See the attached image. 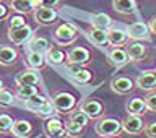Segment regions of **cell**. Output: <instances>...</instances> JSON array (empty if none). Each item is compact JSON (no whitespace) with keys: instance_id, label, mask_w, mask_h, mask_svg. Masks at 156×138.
<instances>
[{"instance_id":"obj_1","label":"cell","mask_w":156,"mask_h":138,"mask_svg":"<svg viewBox=\"0 0 156 138\" xmlns=\"http://www.w3.org/2000/svg\"><path fill=\"white\" fill-rule=\"evenodd\" d=\"M94 130L99 136H119L124 129H122V122H119L117 119L104 117V119L98 120V124L94 125Z\"/></svg>"},{"instance_id":"obj_2","label":"cell","mask_w":156,"mask_h":138,"mask_svg":"<svg viewBox=\"0 0 156 138\" xmlns=\"http://www.w3.org/2000/svg\"><path fill=\"white\" fill-rule=\"evenodd\" d=\"M52 104L57 109L58 114H65V112L73 111V107L76 106V97L73 96L72 93L60 91L52 97Z\"/></svg>"},{"instance_id":"obj_3","label":"cell","mask_w":156,"mask_h":138,"mask_svg":"<svg viewBox=\"0 0 156 138\" xmlns=\"http://www.w3.org/2000/svg\"><path fill=\"white\" fill-rule=\"evenodd\" d=\"M76 29L72 26V24H60L57 26V29L54 31V42L58 44V46H70V44L76 39Z\"/></svg>"},{"instance_id":"obj_4","label":"cell","mask_w":156,"mask_h":138,"mask_svg":"<svg viewBox=\"0 0 156 138\" xmlns=\"http://www.w3.org/2000/svg\"><path fill=\"white\" fill-rule=\"evenodd\" d=\"M44 133L47 138H67V130L63 122L58 117H49L47 122L44 124Z\"/></svg>"},{"instance_id":"obj_5","label":"cell","mask_w":156,"mask_h":138,"mask_svg":"<svg viewBox=\"0 0 156 138\" xmlns=\"http://www.w3.org/2000/svg\"><path fill=\"white\" fill-rule=\"evenodd\" d=\"M91 60V54L85 47H72L67 54V62L68 65H86Z\"/></svg>"},{"instance_id":"obj_6","label":"cell","mask_w":156,"mask_h":138,"mask_svg":"<svg viewBox=\"0 0 156 138\" xmlns=\"http://www.w3.org/2000/svg\"><path fill=\"white\" fill-rule=\"evenodd\" d=\"M122 129H124L125 133L129 135H138L145 130V124L141 115H135V114H129L122 120Z\"/></svg>"},{"instance_id":"obj_7","label":"cell","mask_w":156,"mask_h":138,"mask_svg":"<svg viewBox=\"0 0 156 138\" xmlns=\"http://www.w3.org/2000/svg\"><path fill=\"white\" fill-rule=\"evenodd\" d=\"M33 16H34V19H36L39 24H42V26H49V24H54V23H55V19H57L58 15H57V12H55V8L37 7V8H34Z\"/></svg>"},{"instance_id":"obj_8","label":"cell","mask_w":156,"mask_h":138,"mask_svg":"<svg viewBox=\"0 0 156 138\" xmlns=\"http://www.w3.org/2000/svg\"><path fill=\"white\" fill-rule=\"evenodd\" d=\"M150 26L143 21H135L129 24L127 28V34H129L130 39L133 41H145V39H150Z\"/></svg>"},{"instance_id":"obj_9","label":"cell","mask_w":156,"mask_h":138,"mask_svg":"<svg viewBox=\"0 0 156 138\" xmlns=\"http://www.w3.org/2000/svg\"><path fill=\"white\" fill-rule=\"evenodd\" d=\"M31 37H33V29H31V26H28V24H24L23 28H16V29L8 28V39L13 44H16V46L24 44Z\"/></svg>"},{"instance_id":"obj_10","label":"cell","mask_w":156,"mask_h":138,"mask_svg":"<svg viewBox=\"0 0 156 138\" xmlns=\"http://www.w3.org/2000/svg\"><path fill=\"white\" fill-rule=\"evenodd\" d=\"M80 109L85 112V114L90 117V119H101L102 114H104V106L101 104L98 99H88L85 102H81Z\"/></svg>"},{"instance_id":"obj_11","label":"cell","mask_w":156,"mask_h":138,"mask_svg":"<svg viewBox=\"0 0 156 138\" xmlns=\"http://www.w3.org/2000/svg\"><path fill=\"white\" fill-rule=\"evenodd\" d=\"M41 81V73L36 68H26V70H21L15 78V83L16 85H34Z\"/></svg>"},{"instance_id":"obj_12","label":"cell","mask_w":156,"mask_h":138,"mask_svg":"<svg viewBox=\"0 0 156 138\" xmlns=\"http://www.w3.org/2000/svg\"><path fill=\"white\" fill-rule=\"evenodd\" d=\"M136 86L143 91L156 90V70H145L136 78Z\"/></svg>"},{"instance_id":"obj_13","label":"cell","mask_w":156,"mask_h":138,"mask_svg":"<svg viewBox=\"0 0 156 138\" xmlns=\"http://www.w3.org/2000/svg\"><path fill=\"white\" fill-rule=\"evenodd\" d=\"M86 39H88L91 44L99 46V47H101V46H106V44H109V36H107V31H106V29L94 28V26H91V28L86 31Z\"/></svg>"},{"instance_id":"obj_14","label":"cell","mask_w":156,"mask_h":138,"mask_svg":"<svg viewBox=\"0 0 156 138\" xmlns=\"http://www.w3.org/2000/svg\"><path fill=\"white\" fill-rule=\"evenodd\" d=\"M111 88L117 94H127L133 90V81L127 76H115L111 80Z\"/></svg>"},{"instance_id":"obj_15","label":"cell","mask_w":156,"mask_h":138,"mask_svg":"<svg viewBox=\"0 0 156 138\" xmlns=\"http://www.w3.org/2000/svg\"><path fill=\"white\" fill-rule=\"evenodd\" d=\"M129 55H127V52L124 51V49H119V47H115V49H112V51L107 52V62L111 63V65H114V67H124L129 63Z\"/></svg>"},{"instance_id":"obj_16","label":"cell","mask_w":156,"mask_h":138,"mask_svg":"<svg viewBox=\"0 0 156 138\" xmlns=\"http://www.w3.org/2000/svg\"><path fill=\"white\" fill-rule=\"evenodd\" d=\"M125 52H127V55H129L130 62H138V60H141V58H145L146 47L141 42L136 41V42H130L129 46H127Z\"/></svg>"},{"instance_id":"obj_17","label":"cell","mask_w":156,"mask_h":138,"mask_svg":"<svg viewBox=\"0 0 156 138\" xmlns=\"http://www.w3.org/2000/svg\"><path fill=\"white\" fill-rule=\"evenodd\" d=\"M18 58V51L15 47H10V46H5L2 44L0 46V65H13Z\"/></svg>"},{"instance_id":"obj_18","label":"cell","mask_w":156,"mask_h":138,"mask_svg":"<svg viewBox=\"0 0 156 138\" xmlns=\"http://www.w3.org/2000/svg\"><path fill=\"white\" fill-rule=\"evenodd\" d=\"M33 132V125L31 122L24 120V119H20V120H15L13 122V127H12V133L18 138H26L31 135Z\"/></svg>"},{"instance_id":"obj_19","label":"cell","mask_w":156,"mask_h":138,"mask_svg":"<svg viewBox=\"0 0 156 138\" xmlns=\"http://www.w3.org/2000/svg\"><path fill=\"white\" fill-rule=\"evenodd\" d=\"M125 111L129 112V114L145 115V114H146V111H148V107H146V104H145V99H141V97H133V99L127 101Z\"/></svg>"},{"instance_id":"obj_20","label":"cell","mask_w":156,"mask_h":138,"mask_svg":"<svg viewBox=\"0 0 156 138\" xmlns=\"http://www.w3.org/2000/svg\"><path fill=\"white\" fill-rule=\"evenodd\" d=\"M107 36H109V44L114 47H120V46H125L129 42V34L122 29H109L107 31Z\"/></svg>"},{"instance_id":"obj_21","label":"cell","mask_w":156,"mask_h":138,"mask_svg":"<svg viewBox=\"0 0 156 138\" xmlns=\"http://www.w3.org/2000/svg\"><path fill=\"white\" fill-rule=\"evenodd\" d=\"M24 62H26V65L29 68L41 70V68L46 65V55H44V52H33V51H29Z\"/></svg>"},{"instance_id":"obj_22","label":"cell","mask_w":156,"mask_h":138,"mask_svg":"<svg viewBox=\"0 0 156 138\" xmlns=\"http://www.w3.org/2000/svg\"><path fill=\"white\" fill-rule=\"evenodd\" d=\"M44 55H46V63H49V65H60L67 58L65 54L57 47H49Z\"/></svg>"},{"instance_id":"obj_23","label":"cell","mask_w":156,"mask_h":138,"mask_svg":"<svg viewBox=\"0 0 156 138\" xmlns=\"http://www.w3.org/2000/svg\"><path fill=\"white\" fill-rule=\"evenodd\" d=\"M112 8L122 15H130L135 12L136 3L135 0H112Z\"/></svg>"},{"instance_id":"obj_24","label":"cell","mask_w":156,"mask_h":138,"mask_svg":"<svg viewBox=\"0 0 156 138\" xmlns=\"http://www.w3.org/2000/svg\"><path fill=\"white\" fill-rule=\"evenodd\" d=\"M10 8H13L18 13H29L34 12V3L33 0H12L10 2Z\"/></svg>"},{"instance_id":"obj_25","label":"cell","mask_w":156,"mask_h":138,"mask_svg":"<svg viewBox=\"0 0 156 138\" xmlns=\"http://www.w3.org/2000/svg\"><path fill=\"white\" fill-rule=\"evenodd\" d=\"M91 24L94 28L106 29L107 31V28L112 24V18L109 16V15H106V13H96V15H93V18H91Z\"/></svg>"},{"instance_id":"obj_26","label":"cell","mask_w":156,"mask_h":138,"mask_svg":"<svg viewBox=\"0 0 156 138\" xmlns=\"http://www.w3.org/2000/svg\"><path fill=\"white\" fill-rule=\"evenodd\" d=\"M49 47H51V46H49V41L46 37H33L31 42H29V46H28L29 51H33V52H44V54H46V51Z\"/></svg>"},{"instance_id":"obj_27","label":"cell","mask_w":156,"mask_h":138,"mask_svg":"<svg viewBox=\"0 0 156 138\" xmlns=\"http://www.w3.org/2000/svg\"><path fill=\"white\" fill-rule=\"evenodd\" d=\"M34 114H37V115H41V117H54L55 114H58L57 109L54 107L52 104V101H46L42 106H39L36 111H34Z\"/></svg>"},{"instance_id":"obj_28","label":"cell","mask_w":156,"mask_h":138,"mask_svg":"<svg viewBox=\"0 0 156 138\" xmlns=\"http://www.w3.org/2000/svg\"><path fill=\"white\" fill-rule=\"evenodd\" d=\"M70 78L75 83H88L91 80V72L85 70V68H76V70H72Z\"/></svg>"},{"instance_id":"obj_29","label":"cell","mask_w":156,"mask_h":138,"mask_svg":"<svg viewBox=\"0 0 156 138\" xmlns=\"http://www.w3.org/2000/svg\"><path fill=\"white\" fill-rule=\"evenodd\" d=\"M68 120H72L73 124H76V125H80V127H83V129H85V127L88 125V122H90V117H88L81 109H78V111H75V112H70Z\"/></svg>"},{"instance_id":"obj_30","label":"cell","mask_w":156,"mask_h":138,"mask_svg":"<svg viewBox=\"0 0 156 138\" xmlns=\"http://www.w3.org/2000/svg\"><path fill=\"white\" fill-rule=\"evenodd\" d=\"M16 94L23 99H29L34 94H37V88L34 85H18L16 88Z\"/></svg>"},{"instance_id":"obj_31","label":"cell","mask_w":156,"mask_h":138,"mask_svg":"<svg viewBox=\"0 0 156 138\" xmlns=\"http://www.w3.org/2000/svg\"><path fill=\"white\" fill-rule=\"evenodd\" d=\"M15 102V96L13 93H10L8 90H0V107H10Z\"/></svg>"},{"instance_id":"obj_32","label":"cell","mask_w":156,"mask_h":138,"mask_svg":"<svg viewBox=\"0 0 156 138\" xmlns=\"http://www.w3.org/2000/svg\"><path fill=\"white\" fill-rule=\"evenodd\" d=\"M13 122L15 120L8 114H0V133H8V132H12Z\"/></svg>"},{"instance_id":"obj_33","label":"cell","mask_w":156,"mask_h":138,"mask_svg":"<svg viewBox=\"0 0 156 138\" xmlns=\"http://www.w3.org/2000/svg\"><path fill=\"white\" fill-rule=\"evenodd\" d=\"M46 101H47L46 97H42V96H39V94H34L33 97H29V99H26V107H28V109L31 111V112H34V111H36L39 106H42Z\"/></svg>"},{"instance_id":"obj_34","label":"cell","mask_w":156,"mask_h":138,"mask_svg":"<svg viewBox=\"0 0 156 138\" xmlns=\"http://www.w3.org/2000/svg\"><path fill=\"white\" fill-rule=\"evenodd\" d=\"M63 125H65V130H67V135L68 136H78V135L83 133V127L73 124L72 120H67Z\"/></svg>"},{"instance_id":"obj_35","label":"cell","mask_w":156,"mask_h":138,"mask_svg":"<svg viewBox=\"0 0 156 138\" xmlns=\"http://www.w3.org/2000/svg\"><path fill=\"white\" fill-rule=\"evenodd\" d=\"M34 8L37 7H47V8H55L60 5V0H33Z\"/></svg>"},{"instance_id":"obj_36","label":"cell","mask_w":156,"mask_h":138,"mask_svg":"<svg viewBox=\"0 0 156 138\" xmlns=\"http://www.w3.org/2000/svg\"><path fill=\"white\" fill-rule=\"evenodd\" d=\"M24 24H26V19L21 16V13H20V15H15V16L10 18V28H12V29L23 28Z\"/></svg>"},{"instance_id":"obj_37","label":"cell","mask_w":156,"mask_h":138,"mask_svg":"<svg viewBox=\"0 0 156 138\" xmlns=\"http://www.w3.org/2000/svg\"><path fill=\"white\" fill-rule=\"evenodd\" d=\"M145 104L148 107V111H153L156 112V93H150V94H146L145 97Z\"/></svg>"},{"instance_id":"obj_38","label":"cell","mask_w":156,"mask_h":138,"mask_svg":"<svg viewBox=\"0 0 156 138\" xmlns=\"http://www.w3.org/2000/svg\"><path fill=\"white\" fill-rule=\"evenodd\" d=\"M145 135L148 138H156V122H150L145 125Z\"/></svg>"},{"instance_id":"obj_39","label":"cell","mask_w":156,"mask_h":138,"mask_svg":"<svg viewBox=\"0 0 156 138\" xmlns=\"http://www.w3.org/2000/svg\"><path fill=\"white\" fill-rule=\"evenodd\" d=\"M7 16H8V7H7V5H3V3H0V21L5 19Z\"/></svg>"},{"instance_id":"obj_40","label":"cell","mask_w":156,"mask_h":138,"mask_svg":"<svg viewBox=\"0 0 156 138\" xmlns=\"http://www.w3.org/2000/svg\"><path fill=\"white\" fill-rule=\"evenodd\" d=\"M148 26H150V31L153 33V34H156V16H153V18L150 19Z\"/></svg>"},{"instance_id":"obj_41","label":"cell","mask_w":156,"mask_h":138,"mask_svg":"<svg viewBox=\"0 0 156 138\" xmlns=\"http://www.w3.org/2000/svg\"><path fill=\"white\" fill-rule=\"evenodd\" d=\"M0 90H3V81L0 80Z\"/></svg>"},{"instance_id":"obj_42","label":"cell","mask_w":156,"mask_h":138,"mask_svg":"<svg viewBox=\"0 0 156 138\" xmlns=\"http://www.w3.org/2000/svg\"><path fill=\"white\" fill-rule=\"evenodd\" d=\"M101 138H117V136H101Z\"/></svg>"},{"instance_id":"obj_43","label":"cell","mask_w":156,"mask_h":138,"mask_svg":"<svg viewBox=\"0 0 156 138\" xmlns=\"http://www.w3.org/2000/svg\"><path fill=\"white\" fill-rule=\"evenodd\" d=\"M8 2H12V0H8Z\"/></svg>"}]
</instances>
